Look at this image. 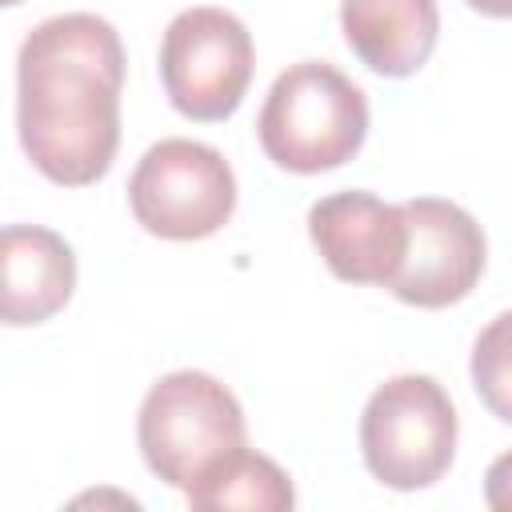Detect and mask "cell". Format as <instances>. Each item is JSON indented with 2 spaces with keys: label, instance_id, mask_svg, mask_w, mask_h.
Segmentation results:
<instances>
[{
  "label": "cell",
  "instance_id": "obj_15",
  "mask_svg": "<svg viewBox=\"0 0 512 512\" xmlns=\"http://www.w3.org/2000/svg\"><path fill=\"white\" fill-rule=\"evenodd\" d=\"M0 4H8V8H12V4H20V0H0Z\"/></svg>",
  "mask_w": 512,
  "mask_h": 512
},
{
  "label": "cell",
  "instance_id": "obj_8",
  "mask_svg": "<svg viewBox=\"0 0 512 512\" xmlns=\"http://www.w3.org/2000/svg\"><path fill=\"white\" fill-rule=\"evenodd\" d=\"M308 236L328 272L344 284L388 288L408 252V220L400 204H388L364 188L332 192L308 208Z\"/></svg>",
  "mask_w": 512,
  "mask_h": 512
},
{
  "label": "cell",
  "instance_id": "obj_5",
  "mask_svg": "<svg viewBox=\"0 0 512 512\" xmlns=\"http://www.w3.org/2000/svg\"><path fill=\"white\" fill-rule=\"evenodd\" d=\"M252 36L240 16L196 4L172 16L160 40V84L168 104L196 124L228 120L252 84Z\"/></svg>",
  "mask_w": 512,
  "mask_h": 512
},
{
  "label": "cell",
  "instance_id": "obj_9",
  "mask_svg": "<svg viewBox=\"0 0 512 512\" xmlns=\"http://www.w3.org/2000/svg\"><path fill=\"white\" fill-rule=\"evenodd\" d=\"M4 324L28 328L52 320L76 288V256L68 240L40 224H8L0 236Z\"/></svg>",
  "mask_w": 512,
  "mask_h": 512
},
{
  "label": "cell",
  "instance_id": "obj_3",
  "mask_svg": "<svg viewBox=\"0 0 512 512\" xmlns=\"http://www.w3.org/2000/svg\"><path fill=\"white\" fill-rule=\"evenodd\" d=\"M136 440L148 472L188 492L220 456L248 444L244 408L216 376L180 368L148 388L136 416Z\"/></svg>",
  "mask_w": 512,
  "mask_h": 512
},
{
  "label": "cell",
  "instance_id": "obj_10",
  "mask_svg": "<svg viewBox=\"0 0 512 512\" xmlns=\"http://www.w3.org/2000/svg\"><path fill=\"white\" fill-rule=\"evenodd\" d=\"M340 32L364 68L404 80L428 64L440 8L436 0H340Z\"/></svg>",
  "mask_w": 512,
  "mask_h": 512
},
{
  "label": "cell",
  "instance_id": "obj_2",
  "mask_svg": "<svg viewBox=\"0 0 512 512\" xmlns=\"http://www.w3.org/2000/svg\"><path fill=\"white\" fill-rule=\"evenodd\" d=\"M264 156L296 176L348 164L368 140V96L328 60L288 64L256 120Z\"/></svg>",
  "mask_w": 512,
  "mask_h": 512
},
{
  "label": "cell",
  "instance_id": "obj_11",
  "mask_svg": "<svg viewBox=\"0 0 512 512\" xmlns=\"http://www.w3.org/2000/svg\"><path fill=\"white\" fill-rule=\"evenodd\" d=\"M184 496H188V508H196V512H228V508L288 512L296 504L288 472L272 456L252 452L248 444L220 456Z\"/></svg>",
  "mask_w": 512,
  "mask_h": 512
},
{
  "label": "cell",
  "instance_id": "obj_4",
  "mask_svg": "<svg viewBox=\"0 0 512 512\" xmlns=\"http://www.w3.org/2000/svg\"><path fill=\"white\" fill-rule=\"evenodd\" d=\"M456 432V404L444 384L404 372L368 396L360 416V452L384 488L416 492L452 468Z\"/></svg>",
  "mask_w": 512,
  "mask_h": 512
},
{
  "label": "cell",
  "instance_id": "obj_6",
  "mask_svg": "<svg viewBox=\"0 0 512 512\" xmlns=\"http://www.w3.org/2000/svg\"><path fill=\"white\" fill-rule=\"evenodd\" d=\"M128 208L136 224L160 240H204L236 212L232 164L212 144L168 136L136 160Z\"/></svg>",
  "mask_w": 512,
  "mask_h": 512
},
{
  "label": "cell",
  "instance_id": "obj_14",
  "mask_svg": "<svg viewBox=\"0 0 512 512\" xmlns=\"http://www.w3.org/2000/svg\"><path fill=\"white\" fill-rule=\"evenodd\" d=\"M468 8H476L480 16H492V20H512V0H464Z\"/></svg>",
  "mask_w": 512,
  "mask_h": 512
},
{
  "label": "cell",
  "instance_id": "obj_1",
  "mask_svg": "<svg viewBox=\"0 0 512 512\" xmlns=\"http://www.w3.org/2000/svg\"><path fill=\"white\" fill-rule=\"evenodd\" d=\"M124 44L96 12L40 20L16 56V132L32 168L64 188L96 184L120 148Z\"/></svg>",
  "mask_w": 512,
  "mask_h": 512
},
{
  "label": "cell",
  "instance_id": "obj_13",
  "mask_svg": "<svg viewBox=\"0 0 512 512\" xmlns=\"http://www.w3.org/2000/svg\"><path fill=\"white\" fill-rule=\"evenodd\" d=\"M484 500L496 512H512V448L488 464V472H484Z\"/></svg>",
  "mask_w": 512,
  "mask_h": 512
},
{
  "label": "cell",
  "instance_id": "obj_12",
  "mask_svg": "<svg viewBox=\"0 0 512 512\" xmlns=\"http://www.w3.org/2000/svg\"><path fill=\"white\" fill-rule=\"evenodd\" d=\"M468 372H472V388L480 404L496 420L512 424V308L480 328Z\"/></svg>",
  "mask_w": 512,
  "mask_h": 512
},
{
  "label": "cell",
  "instance_id": "obj_7",
  "mask_svg": "<svg viewBox=\"0 0 512 512\" xmlns=\"http://www.w3.org/2000/svg\"><path fill=\"white\" fill-rule=\"evenodd\" d=\"M408 252L388 292L412 308H448L460 304L484 276L488 240L472 212L440 196L404 200Z\"/></svg>",
  "mask_w": 512,
  "mask_h": 512
}]
</instances>
